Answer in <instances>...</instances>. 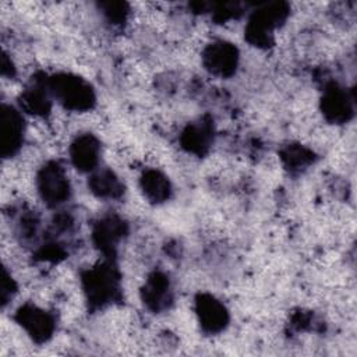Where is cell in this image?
<instances>
[{
  "instance_id": "7a4b0ae2",
  "label": "cell",
  "mask_w": 357,
  "mask_h": 357,
  "mask_svg": "<svg viewBox=\"0 0 357 357\" xmlns=\"http://www.w3.org/2000/svg\"><path fill=\"white\" fill-rule=\"evenodd\" d=\"M199 315L204 321V325L209 326L211 329L219 328L226 318L225 308L211 297H202L199 301Z\"/></svg>"
},
{
  "instance_id": "3957f363",
  "label": "cell",
  "mask_w": 357,
  "mask_h": 357,
  "mask_svg": "<svg viewBox=\"0 0 357 357\" xmlns=\"http://www.w3.org/2000/svg\"><path fill=\"white\" fill-rule=\"evenodd\" d=\"M96 142L89 137H84L75 142L73 158L77 166H79L81 169H92V165L96 160Z\"/></svg>"
},
{
  "instance_id": "6da1fadb",
  "label": "cell",
  "mask_w": 357,
  "mask_h": 357,
  "mask_svg": "<svg viewBox=\"0 0 357 357\" xmlns=\"http://www.w3.org/2000/svg\"><path fill=\"white\" fill-rule=\"evenodd\" d=\"M208 64L209 68L215 73H226L230 66L236 64V50L226 43H219L218 46H213L208 52Z\"/></svg>"
}]
</instances>
